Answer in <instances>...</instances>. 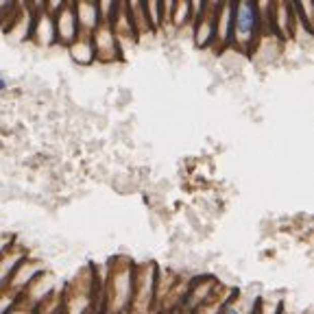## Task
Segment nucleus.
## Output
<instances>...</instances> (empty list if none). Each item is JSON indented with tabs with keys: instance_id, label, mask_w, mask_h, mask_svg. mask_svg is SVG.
Returning a JSON list of instances; mask_svg holds the SVG:
<instances>
[{
	"instance_id": "f257e3e1",
	"label": "nucleus",
	"mask_w": 314,
	"mask_h": 314,
	"mask_svg": "<svg viewBox=\"0 0 314 314\" xmlns=\"http://www.w3.org/2000/svg\"><path fill=\"white\" fill-rule=\"evenodd\" d=\"M233 26H236V38L240 42H249L258 26V7L253 3H238L233 13Z\"/></svg>"
},
{
	"instance_id": "f03ea898",
	"label": "nucleus",
	"mask_w": 314,
	"mask_h": 314,
	"mask_svg": "<svg viewBox=\"0 0 314 314\" xmlns=\"http://www.w3.org/2000/svg\"><path fill=\"white\" fill-rule=\"evenodd\" d=\"M5 87H7V83L3 81V79H0V90H5Z\"/></svg>"
},
{
	"instance_id": "7ed1b4c3",
	"label": "nucleus",
	"mask_w": 314,
	"mask_h": 314,
	"mask_svg": "<svg viewBox=\"0 0 314 314\" xmlns=\"http://www.w3.org/2000/svg\"><path fill=\"white\" fill-rule=\"evenodd\" d=\"M225 314H240V312H238V310H227Z\"/></svg>"
}]
</instances>
